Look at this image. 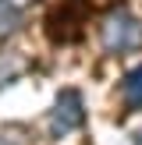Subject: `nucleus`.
<instances>
[{
	"label": "nucleus",
	"instance_id": "f257e3e1",
	"mask_svg": "<svg viewBox=\"0 0 142 145\" xmlns=\"http://www.w3.org/2000/svg\"><path fill=\"white\" fill-rule=\"evenodd\" d=\"M103 42L110 50H135L142 42V21L131 14H114L103 25Z\"/></svg>",
	"mask_w": 142,
	"mask_h": 145
},
{
	"label": "nucleus",
	"instance_id": "f03ea898",
	"mask_svg": "<svg viewBox=\"0 0 142 145\" xmlns=\"http://www.w3.org/2000/svg\"><path fill=\"white\" fill-rule=\"evenodd\" d=\"M124 92L131 99H128V103H135V106H142V67L139 71H131V74L124 78Z\"/></svg>",
	"mask_w": 142,
	"mask_h": 145
}]
</instances>
